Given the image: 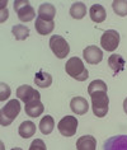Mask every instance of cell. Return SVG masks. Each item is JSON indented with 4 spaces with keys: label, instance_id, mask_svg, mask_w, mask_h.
Returning a JSON list of instances; mask_svg holds the SVG:
<instances>
[{
    "label": "cell",
    "instance_id": "obj_9",
    "mask_svg": "<svg viewBox=\"0 0 127 150\" xmlns=\"http://www.w3.org/2000/svg\"><path fill=\"white\" fill-rule=\"evenodd\" d=\"M104 150H127V135H116L109 137L103 145Z\"/></svg>",
    "mask_w": 127,
    "mask_h": 150
},
{
    "label": "cell",
    "instance_id": "obj_22",
    "mask_svg": "<svg viewBox=\"0 0 127 150\" xmlns=\"http://www.w3.org/2000/svg\"><path fill=\"white\" fill-rule=\"evenodd\" d=\"M12 33L18 41H23L29 36V28L22 24H17L12 28Z\"/></svg>",
    "mask_w": 127,
    "mask_h": 150
},
{
    "label": "cell",
    "instance_id": "obj_29",
    "mask_svg": "<svg viewBox=\"0 0 127 150\" xmlns=\"http://www.w3.org/2000/svg\"><path fill=\"white\" fill-rule=\"evenodd\" d=\"M12 150H23V149H20V148H14V149H12Z\"/></svg>",
    "mask_w": 127,
    "mask_h": 150
},
{
    "label": "cell",
    "instance_id": "obj_16",
    "mask_svg": "<svg viewBox=\"0 0 127 150\" xmlns=\"http://www.w3.org/2000/svg\"><path fill=\"white\" fill-rule=\"evenodd\" d=\"M55 16H56V9L50 3H44L38 8V18H41V19L54 21Z\"/></svg>",
    "mask_w": 127,
    "mask_h": 150
},
{
    "label": "cell",
    "instance_id": "obj_19",
    "mask_svg": "<svg viewBox=\"0 0 127 150\" xmlns=\"http://www.w3.org/2000/svg\"><path fill=\"white\" fill-rule=\"evenodd\" d=\"M35 83H36V85H38L40 88H48L52 84L51 74L40 70L38 73H36V75H35Z\"/></svg>",
    "mask_w": 127,
    "mask_h": 150
},
{
    "label": "cell",
    "instance_id": "obj_23",
    "mask_svg": "<svg viewBox=\"0 0 127 150\" xmlns=\"http://www.w3.org/2000/svg\"><path fill=\"white\" fill-rule=\"evenodd\" d=\"M112 8H113V12L117 14V16H121V17L127 16V1L126 0H114V1L112 3Z\"/></svg>",
    "mask_w": 127,
    "mask_h": 150
},
{
    "label": "cell",
    "instance_id": "obj_24",
    "mask_svg": "<svg viewBox=\"0 0 127 150\" xmlns=\"http://www.w3.org/2000/svg\"><path fill=\"white\" fill-rule=\"evenodd\" d=\"M107 91H108L107 84L104 83L103 80H100V79L93 80L92 83L89 84V87H88V93H89V96H90L92 93H94V92H107Z\"/></svg>",
    "mask_w": 127,
    "mask_h": 150
},
{
    "label": "cell",
    "instance_id": "obj_27",
    "mask_svg": "<svg viewBox=\"0 0 127 150\" xmlns=\"http://www.w3.org/2000/svg\"><path fill=\"white\" fill-rule=\"evenodd\" d=\"M8 19V9H6V1L1 3V16H0V22L4 23Z\"/></svg>",
    "mask_w": 127,
    "mask_h": 150
},
{
    "label": "cell",
    "instance_id": "obj_14",
    "mask_svg": "<svg viewBox=\"0 0 127 150\" xmlns=\"http://www.w3.org/2000/svg\"><path fill=\"white\" fill-rule=\"evenodd\" d=\"M54 27H55L54 21H44V19H41V18L37 17L36 23H35V28L40 35H42V36L50 35V33L54 31Z\"/></svg>",
    "mask_w": 127,
    "mask_h": 150
},
{
    "label": "cell",
    "instance_id": "obj_3",
    "mask_svg": "<svg viewBox=\"0 0 127 150\" xmlns=\"http://www.w3.org/2000/svg\"><path fill=\"white\" fill-rule=\"evenodd\" d=\"M93 113L97 117H104L108 113V106H109V98L107 92H94L90 94Z\"/></svg>",
    "mask_w": 127,
    "mask_h": 150
},
{
    "label": "cell",
    "instance_id": "obj_4",
    "mask_svg": "<svg viewBox=\"0 0 127 150\" xmlns=\"http://www.w3.org/2000/svg\"><path fill=\"white\" fill-rule=\"evenodd\" d=\"M50 48L54 52V55L59 59H65L70 52V46L64 37L55 35L50 38Z\"/></svg>",
    "mask_w": 127,
    "mask_h": 150
},
{
    "label": "cell",
    "instance_id": "obj_6",
    "mask_svg": "<svg viewBox=\"0 0 127 150\" xmlns=\"http://www.w3.org/2000/svg\"><path fill=\"white\" fill-rule=\"evenodd\" d=\"M119 45V33L114 29H108L100 37V46L106 51L117 50Z\"/></svg>",
    "mask_w": 127,
    "mask_h": 150
},
{
    "label": "cell",
    "instance_id": "obj_2",
    "mask_svg": "<svg viewBox=\"0 0 127 150\" xmlns=\"http://www.w3.org/2000/svg\"><path fill=\"white\" fill-rule=\"evenodd\" d=\"M22 110L20 102L17 99H12L5 104L0 111V125L1 126H9L14 120L17 118V116L19 115Z\"/></svg>",
    "mask_w": 127,
    "mask_h": 150
},
{
    "label": "cell",
    "instance_id": "obj_18",
    "mask_svg": "<svg viewBox=\"0 0 127 150\" xmlns=\"http://www.w3.org/2000/svg\"><path fill=\"white\" fill-rule=\"evenodd\" d=\"M125 64H126V61L123 60V57L121 55H117V54L111 55L109 59H108V65H109L111 69L114 71V74H117L121 70H123Z\"/></svg>",
    "mask_w": 127,
    "mask_h": 150
},
{
    "label": "cell",
    "instance_id": "obj_26",
    "mask_svg": "<svg viewBox=\"0 0 127 150\" xmlns=\"http://www.w3.org/2000/svg\"><path fill=\"white\" fill-rule=\"evenodd\" d=\"M10 93H12V92H10V88H9L8 84H5V83L0 84V100L8 99L9 96H10Z\"/></svg>",
    "mask_w": 127,
    "mask_h": 150
},
{
    "label": "cell",
    "instance_id": "obj_25",
    "mask_svg": "<svg viewBox=\"0 0 127 150\" xmlns=\"http://www.w3.org/2000/svg\"><path fill=\"white\" fill-rule=\"evenodd\" d=\"M28 150H47L46 142H44L42 139H36V140L32 141V144Z\"/></svg>",
    "mask_w": 127,
    "mask_h": 150
},
{
    "label": "cell",
    "instance_id": "obj_7",
    "mask_svg": "<svg viewBox=\"0 0 127 150\" xmlns=\"http://www.w3.org/2000/svg\"><path fill=\"white\" fill-rule=\"evenodd\" d=\"M57 129L62 136L71 137L76 134L78 130V120L74 116H65L61 121L59 122Z\"/></svg>",
    "mask_w": 127,
    "mask_h": 150
},
{
    "label": "cell",
    "instance_id": "obj_13",
    "mask_svg": "<svg viewBox=\"0 0 127 150\" xmlns=\"http://www.w3.org/2000/svg\"><path fill=\"white\" fill-rule=\"evenodd\" d=\"M43 110H44V107L40 99L25 103V106H24V111L29 117H38V116L43 113Z\"/></svg>",
    "mask_w": 127,
    "mask_h": 150
},
{
    "label": "cell",
    "instance_id": "obj_11",
    "mask_svg": "<svg viewBox=\"0 0 127 150\" xmlns=\"http://www.w3.org/2000/svg\"><path fill=\"white\" fill-rule=\"evenodd\" d=\"M70 108L74 113L76 115H85L89 110V104L87 102V99L83 97H74L70 102Z\"/></svg>",
    "mask_w": 127,
    "mask_h": 150
},
{
    "label": "cell",
    "instance_id": "obj_12",
    "mask_svg": "<svg viewBox=\"0 0 127 150\" xmlns=\"http://www.w3.org/2000/svg\"><path fill=\"white\" fill-rule=\"evenodd\" d=\"M76 149L78 150H95L97 149V140L92 135H84L76 140Z\"/></svg>",
    "mask_w": 127,
    "mask_h": 150
},
{
    "label": "cell",
    "instance_id": "obj_10",
    "mask_svg": "<svg viewBox=\"0 0 127 150\" xmlns=\"http://www.w3.org/2000/svg\"><path fill=\"white\" fill-rule=\"evenodd\" d=\"M83 57L88 64L97 65V64H99L102 61L103 51L97 46H88V47H85L83 51Z\"/></svg>",
    "mask_w": 127,
    "mask_h": 150
},
{
    "label": "cell",
    "instance_id": "obj_8",
    "mask_svg": "<svg viewBox=\"0 0 127 150\" xmlns=\"http://www.w3.org/2000/svg\"><path fill=\"white\" fill-rule=\"evenodd\" d=\"M17 97L19 100H23L24 104L29 103L32 100H37L41 98V94L38 91H35L31 85H20L19 88L17 89Z\"/></svg>",
    "mask_w": 127,
    "mask_h": 150
},
{
    "label": "cell",
    "instance_id": "obj_15",
    "mask_svg": "<svg viewBox=\"0 0 127 150\" xmlns=\"http://www.w3.org/2000/svg\"><path fill=\"white\" fill-rule=\"evenodd\" d=\"M89 16H90V19L93 22L102 23L107 18V12L100 4H94V5H92L90 10H89Z\"/></svg>",
    "mask_w": 127,
    "mask_h": 150
},
{
    "label": "cell",
    "instance_id": "obj_21",
    "mask_svg": "<svg viewBox=\"0 0 127 150\" xmlns=\"http://www.w3.org/2000/svg\"><path fill=\"white\" fill-rule=\"evenodd\" d=\"M55 127V121L52 118V116H44L42 117V120L40 121V131L42 132L43 135H50L52 132Z\"/></svg>",
    "mask_w": 127,
    "mask_h": 150
},
{
    "label": "cell",
    "instance_id": "obj_17",
    "mask_svg": "<svg viewBox=\"0 0 127 150\" xmlns=\"http://www.w3.org/2000/svg\"><path fill=\"white\" fill-rule=\"evenodd\" d=\"M18 132H19L20 137L29 139L36 134V125L32 121H24L22 122L19 127H18Z\"/></svg>",
    "mask_w": 127,
    "mask_h": 150
},
{
    "label": "cell",
    "instance_id": "obj_5",
    "mask_svg": "<svg viewBox=\"0 0 127 150\" xmlns=\"http://www.w3.org/2000/svg\"><path fill=\"white\" fill-rule=\"evenodd\" d=\"M14 10H16L19 21L22 22H31L36 17L35 9L31 6L28 0H16L14 1Z\"/></svg>",
    "mask_w": 127,
    "mask_h": 150
},
{
    "label": "cell",
    "instance_id": "obj_1",
    "mask_svg": "<svg viewBox=\"0 0 127 150\" xmlns=\"http://www.w3.org/2000/svg\"><path fill=\"white\" fill-rule=\"evenodd\" d=\"M65 70H66V74L70 75V76L75 80L84 81L89 78V71H88V69H85L83 60L76 57V56H74V57L69 59L68 61H66Z\"/></svg>",
    "mask_w": 127,
    "mask_h": 150
},
{
    "label": "cell",
    "instance_id": "obj_28",
    "mask_svg": "<svg viewBox=\"0 0 127 150\" xmlns=\"http://www.w3.org/2000/svg\"><path fill=\"white\" fill-rule=\"evenodd\" d=\"M123 111L126 112V115H127V98L123 100Z\"/></svg>",
    "mask_w": 127,
    "mask_h": 150
},
{
    "label": "cell",
    "instance_id": "obj_20",
    "mask_svg": "<svg viewBox=\"0 0 127 150\" xmlns=\"http://www.w3.org/2000/svg\"><path fill=\"white\" fill-rule=\"evenodd\" d=\"M87 14V6H85L84 3L81 1H76L74 3L70 8V16H71L74 19H83Z\"/></svg>",
    "mask_w": 127,
    "mask_h": 150
}]
</instances>
